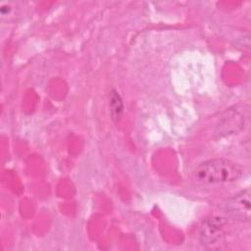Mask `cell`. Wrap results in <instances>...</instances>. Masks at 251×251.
<instances>
[{
	"instance_id": "5b68a950",
	"label": "cell",
	"mask_w": 251,
	"mask_h": 251,
	"mask_svg": "<svg viewBox=\"0 0 251 251\" xmlns=\"http://www.w3.org/2000/svg\"><path fill=\"white\" fill-rule=\"evenodd\" d=\"M110 108H111V114L114 120H120L123 112H124V104L122 101L121 96L119 93L115 90H112L110 93Z\"/></svg>"
},
{
	"instance_id": "277c9868",
	"label": "cell",
	"mask_w": 251,
	"mask_h": 251,
	"mask_svg": "<svg viewBox=\"0 0 251 251\" xmlns=\"http://www.w3.org/2000/svg\"><path fill=\"white\" fill-rule=\"evenodd\" d=\"M244 118L237 108L228 109L219 122L215 134L222 137L226 134L234 133L243 127Z\"/></svg>"
},
{
	"instance_id": "7a4b0ae2",
	"label": "cell",
	"mask_w": 251,
	"mask_h": 251,
	"mask_svg": "<svg viewBox=\"0 0 251 251\" xmlns=\"http://www.w3.org/2000/svg\"><path fill=\"white\" fill-rule=\"evenodd\" d=\"M226 222L223 218L214 217L206 220L200 228V241L209 248H215L220 245L225 236L224 226Z\"/></svg>"
},
{
	"instance_id": "6da1fadb",
	"label": "cell",
	"mask_w": 251,
	"mask_h": 251,
	"mask_svg": "<svg viewBox=\"0 0 251 251\" xmlns=\"http://www.w3.org/2000/svg\"><path fill=\"white\" fill-rule=\"evenodd\" d=\"M243 174V168L238 163L224 159H210L200 163L193 172L194 178L202 183H226L237 180Z\"/></svg>"
},
{
	"instance_id": "3957f363",
	"label": "cell",
	"mask_w": 251,
	"mask_h": 251,
	"mask_svg": "<svg viewBox=\"0 0 251 251\" xmlns=\"http://www.w3.org/2000/svg\"><path fill=\"white\" fill-rule=\"evenodd\" d=\"M225 211L234 220L249 221L250 219V192L242 190L225 203Z\"/></svg>"
}]
</instances>
